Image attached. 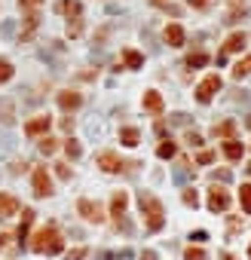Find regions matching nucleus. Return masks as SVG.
I'll return each mask as SVG.
<instances>
[{
  "label": "nucleus",
  "mask_w": 251,
  "mask_h": 260,
  "mask_svg": "<svg viewBox=\"0 0 251 260\" xmlns=\"http://www.w3.org/2000/svg\"><path fill=\"white\" fill-rule=\"evenodd\" d=\"M62 248H64V242H62V236L55 227H43V230L34 233V239H31V251H37V254H59Z\"/></svg>",
  "instance_id": "obj_1"
},
{
  "label": "nucleus",
  "mask_w": 251,
  "mask_h": 260,
  "mask_svg": "<svg viewBox=\"0 0 251 260\" xmlns=\"http://www.w3.org/2000/svg\"><path fill=\"white\" fill-rule=\"evenodd\" d=\"M138 205H141V214L147 218V230L156 233V230H163V223H166V211L163 205H159V199H153L150 193H138Z\"/></svg>",
  "instance_id": "obj_2"
},
{
  "label": "nucleus",
  "mask_w": 251,
  "mask_h": 260,
  "mask_svg": "<svg viewBox=\"0 0 251 260\" xmlns=\"http://www.w3.org/2000/svg\"><path fill=\"white\" fill-rule=\"evenodd\" d=\"M221 86H224V83H221V77H218V74L205 77V80L196 86V101H199V104H209V101L221 92Z\"/></svg>",
  "instance_id": "obj_3"
},
{
  "label": "nucleus",
  "mask_w": 251,
  "mask_h": 260,
  "mask_svg": "<svg viewBox=\"0 0 251 260\" xmlns=\"http://www.w3.org/2000/svg\"><path fill=\"white\" fill-rule=\"evenodd\" d=\"M31 184H34V196H37V199H46L52 193V180L46 175V168H37L34 178H31Z\"/></svg>",
  "instance_id": "obj_4"
},
{
  "label": "nucleus",
  "mask_w": 251,
  "mask_h": 260,
  "mask_svg": "<svg viewBox=\"0 0 251 260\" xmlns=\"http://www.w3.org/2000/svg\"><path fill=\"white\" fill-rule=\"evenodd\" d=\"M227 208H230V196H227V190H224V187L214 184V187L209 190V211L218 214V211H227Z\"/></svg>",
  "instance_id": "obj_5"
},
{
  "label": "nucleus",
  "mask_w": 251,
  "mask_h": 260,
  "mask_svg": "<svg viewBox=\"0 0 251 260\" xmlns=\"http://www.w3.org/2000/svg\"><path fill=\"white\" fill-rule=\"evenodd\" d=\"M77 211L83 214L86 220H92V223H101V220H105V211H101V205H98V202H92V199H80V202H77Z\"/></svg>",
  "instance_id": "obj_6"
},
{
  "label": "nucleus",
  "mask_w": 251,
  "mask_h": 260,
  "mask_svg": "<svg viewBox=\"0 0 251 260\" xmlns=\"http://www.w3.org/2000/svg\"><path fill=\"white\" fill-rule=\"evenodd\" d=\"M98 165L105 168L107 175H117V172H126V165L129 162H123L117 153H110V150H105V153H98Z\"/></svg>",
  "instance_id": "obj_7"
},
{
  "label": "nucleus",
  "mask_w": 251,
  "mask_h": 260,
  "mask_svg": "<svg viewBox=\"0 0 251 260\" xmlns=\"http://www.w3.org/2000/svg\"><path fill=\"white\" fill-rule=\"evenodd\" d=\"M49 126H52V117L49 114L46 117H34L28 126H25V135H28V138H37V135H46Z\"/></svg>",
  "instance_id": "obj_8"
},
{
  "label": "nucleus",
  "mask_w": 251,
  "mask_h": 260,
  "mask_svg": "<svg viewBox=\"0 0 251 260\" xmlns=\"http://www.w3.org/2000/svg\"><path fill=\"white\" fill-rule=\"evenodd\" d=\"M80 104H83V98H80V92H74V89H64V92H59V107H62V110H77Z\"/></svg>",
  "instance_id": "obj_9"
},
{
  "label": "nucleus",
  "mask_w": 251,
  "mask_h": 260,
  "mask_svg": "<svg viewBox=\"0 0 251 260\" xmlns=\"http://www.w3.org/2000/svg\"><path fill=\"white\" fill-rule=\"evenodd\" d=\"M163 40L168 43V46H184V28H181V25H168L166 31H163Z\"/></svg>",
  "instance_id": "obj_10"
},
{
  "label": "nucleus",
  "mask_w": 251,
  "mask_h": 260,
  "mask_svg": "<svg viewBox=\"0 0 251 260\" xmlns=\"http://www.w3.org/2000/svg\"><path fill=\"white\" fill-rule=\"evenodd\" d=\"M0 122L3 126H13L16 122V101L13 98H0Z\"/></svg>",
  "instance_id": "obj_11"
},
{
  "label": "nucleus",
  "mask_w": 251,
  "mask_h": 260,
  "mask_svg": "<svg viewBox=\"0 0 251 260\" xmlns=\"http://www.w3.org/2000/svg\"><path fill=\"white\" fill-rule=\"evenodd\" d=\"M163 95H159V92H153V89H150V92H144V110H150V114L153 117H159V114H163Z\"/></svg>",
  "instance_id": "obj_12"
},
{
  "label": "nucleus",
  "mask_w": 251,
  "mask_h": 260,
  "mask_svg": "<svg viewBox=\"0 0 251 260\" xmlns=\"http://www.w3.org/2000/svg\"><path fill=\"white\" fill-rule=\"evenodd\" d=\"M19 199L16 196H6V193H0V218H13V214H19Z\"/></svg>",
  "instance_id": "obj_13"
},
{
  "label": "nucleus",
  "mask_w": 251,
  "mask_h": 260,
  "mask_svg": "<svg viewBox=\"0 0 251 260\" xmlns=\"http://www.w3.org/2000/svg\"><path fill=\"white\" fill-rule=\"evenodd\" d=\"M126 205H129V196H126L123 190H120V193H113V199H110V211H113V218H123V214H126Z\"/></svg>",
  "instance_id": "obj_14"
},
{
  "label": "nucleus",
  "mask_w": 251,
  "mask_h": 260,
  "mask_svg": "<svg viewBox=\"0 0 251 260\" xmlns=\"http://www.w3.org/2000/svg\"><path fill=\"white\" fill-rule=\"evenodd\" d=\"M242 46H245V34H242V31H236V34H230V37H227L224 52H242Z\"/></svg>",
  "instance_id": "obj_15"
},
{
  "label": "nucleus",
  "mask_w": 251,
  "mask_h": 260,
  "mask_svg": "<svg viewBox=\"0 0 251 260\" xmlns=\"http://www.w3.org/2000/svg\"><path fill=\"white\" fill-rule=\"evenodd\" d=\"M55 9H59L62 16H74V19L83 13V6H80L77 0H59V3H55Z\"/></svg>",
  "instance_id": "obj_16"
},
{
  "label": "nucleus",
  "mask_w": 251,
  "mask_h": 260,
  "mask_svg": "<svg viewBox=\"0 0 251 260\" xmlns=\"http://www.w3.org/2000/svg\"><path fill=\"white\" fill-rule=\"evenodd\" d=\"M123 64L135 71V67H141V64H144V55H141L138 49H123Z\"/></svg>",
  "instance_id": "obj_17"
},
{
  "label": "nucleus",
  "mask_w": 251,
  "mask_h": 260,
  "mask_svg": "<svg viewBox=\"0 0 251 260\" xmlns=\"http://www.w3.org/2000/svg\"><path fill=\"white\" fill-rule=\"evenodd\" d=\"M242 153H245V147H242V144H239L236 138L224 144V156H227V160H242Z\"/></svg>",
  "instance_id": "obj_18"
},
{
  "label": "nucleus",
  "mask_w": 251,
  "mask_h": 260,
  "mask_svg": "<svg viewBox=\"0 0 251 260\" xmlns=\"http://www.w3.org/2000/svg\"><path fill=\"white\" fill-rule=\"evenodd\" d=\"M120 141H123L126 147H135V144L141 141V132H138V129H132V126H126V129L120 132Z\"/></svg>",
  "instance_id": "obj_19"
},
{
  "label": "nucleus",
  "mask_w": 251,
  "mask_h": 260,
  "mask_svg": "<svg viewBox=\"0 0 251 260\" xmlns=\"http://www.w3.org/2000/svg\"><path fill=\"white\" fill-rule=\"evenodd\" d=\"M214 135H218V138H227V141H233L236 138V122H221V126H214Z\"/></svg>",
  "instance_id": "obj_20"
},
{
  "label": "nucleus",
  "mask_w": 251,
  "mask_h": 260,
  "mask_svg": "<svg viewBox=\"0 0 251 260\" xmlns=\"http://www.w3.org/2000/svg\"><path fill=\"white\" fill-rule=\"evenodd\" d=\"M248 74H251V55H245L239 64H233V77H236V80H242V77H248Z\"/></svg>",
  "instance_id": "obj_21"
},
{
  "label": "nucleus",
  "mask_w": 251,
  "mask_h": 260,
  "mask_svg": "<svg viewBox=\"0 0 251 260\" xmlns=\"http://www.w3.org/2000/svg\"><path fill=\"white\" fill-rule=\"evenodd\" d=\"M190 175H193V172H190L187 162H178V165H175V184H187Z\"/></svg>",
  "instance_id": "obj_22"
},
{
  "label": "nucleus",
  "mask_w": 251,
  "mask_h": 260,
  "mask_svg": "<svg viewBox=\"0 0 251 260\" xmlns=\"http://www.w3.org/2000/svg\"><path fill=\"white\" fill-rule=\"evenodd\" d=\"M239 202H242V211L251 214V184H242V190H239Z\"/></svg>",
  "instance_id": "obj_23"
},
{
  "label": "nucleus",
  "mask_w": 251,
  "mask_h": 260,
  "mask_svg": "<svg viewBox=\"0 0 251 260\" xmlns=\"http://www.w3.org/2000/svg\"><path fill=\"white\" fill-rule=\"evenodd\" d=\"M202 64H209V55H205L202 49H199V52H190L187 67H193V71H196V67H202Z\"/></svg>",
  "instance_id": "obj_24"
},
{
  "label": "nucleus",
  "mask_w": 251,
  "mask_h": 260,
  "mask_svg": "<svg viewBox=\"0 0 251 260\" xmlns=\"http://www.w3.org/2000/svg\"><path fill=\"white\" fill-rule=\"evenodd\" d=\"M37 21H40V16H37V13H28V16H25V34H21V40H28L31 34H34V28H37Z\"/></svg>",
  "instance_id": "obj_25"
},
{
  "label": "nucleus",
  "mask_w": 251,
  "mask_h": 260,
  "mask_svg": "<svg viewBox=\"0 0 251 260\" xmlns=\"http://www.w3.org/2000/svg\"><path fill=\"white\" fill-rule=\"evenodd\" d=\"M64 153H67V160H80V153H83V150H80V144L71 138V141H64Z\"/></svg>",
  "instance_id": "obj_26"
},
{
  "label": "nucleus",
  "mask_w": 251,
  "mask_h": 260,
  "mask_svg": "<svg viewBox=\"0 0 251 260\" xmlns=\"http://www.w3.org/2000/svg\"><path fill=\"white\" fill-rule=\"evenodd\" d=\"M0 37H16V19L0 21Z\"/></svg>",
  "instance_id": "obj_27"
},
{
  "label": "nucleus",
  "mask_w": 251,
  "mask_h": 260,
  "mask_svg": "<svg viewBox=\"0 0 251 260\" xmlns=\"http://www.w3.org/2000/svg\"><path fill=\"white\" fill-rule=\"evenodd\" d=\"M83 34V19H74V21H67V37H80Z\"/></svg>",
  "instance_id": "obj_28"
},
{
  "label": "nucleus",
  "mask_w": 251,
  "mask_h": 260,
  "mask_svg": "<svg viewBox=\"0 0 251 260\" xmlns=\"http://www.w3.org/2000/svg\"><path fill=\"white\" fill-rule=\"evenodd\" d=\"M9 77H13V64H9V59H0V83H6Z\"/></svg>",
  "instance_id": "obj_29"
},
{
  "label": "nucleus",
  "mask_w": 251,
  "mask_h": 260,
  "mask_svg": "<svg viewBox=\"0 0 251 260\" xmlns=\"http://www.w3.org/2000/svg\"><path fill=\"white\" fill-rule=\"evenodd\" d=\"M159 156H163V160H172V156H175V144L172 141H163V144H159V150H156Z\"/></svg>",
  "instance_id": "obj_30"
},
{
  "label": "nucleus",
  "mask_w": 251,
  "mask_h": 260,
  "mask_svg": "<svg viewBox=\"0 0 251 260\" xmlns=\"http://www.w3.org/2000/svg\"><path fill=\"white\" fill-rule=\"evenodd\" d=\"M184 260H209V257H205V251H202V248H187V251H184Z\"/></svg>",
  "instance_id": "obj_31"
},
{
  "label": "nucleus",
  "mask_w": 251,
  "mask_h": 260,
  "mask_svg": "<svg viewBox=\"0 0 251 260\" xmlns=\"http://www.w3.org/2000/svg\"><path fill=\"white\" fill-rule=\"evenodd\" d=\"M184 205H190V208H196V205H199L196 190H184Z\"/></svg>",
  "instance_id": "obj_32"
},
{
  "label": "nucleus",
  "mask_w": 251,
  "mask_h": 260,
  "mask_svg": "<svg viewBox=\"0 0 251 260\" xmlns=\"http://www.w3.org/2000/svg\"><path fill=\"white\" fill-rule=\"evenodd\" d=\"M40 153H46V156L55 153V141H52V138H43V141H40Z\"/></svg>",
  "instance_id": "obj_33"
},
{
  "label": "nucleus",
  "mask_w": 251,
  "mask_h": 260,
  "mask_svg": "<svg viewBox=\"0 0 251 260\" xmlns=\"http://www.w3.org/2000/svg\"><path fill=\"white\" fill-rule=\"evenodd\" d=\"M211 178H214V180H221V184H227V180L233 178V172H230V168H221V172H214Z\"/></svg>",
  "instance_id": "obj_34"
},
{
  "label": "nucleus",
  "mask_w": 251,
  "mask_h": 260,
  "mask_svg": "<svg viewBox=\"0 0 251 260\" xmlns=\"http://www.w3.org/2000/svg\"><path fill=\"white\" fill-rule=\"evenodd\" d=\"M13 138H9V135H0V153H6V150H13Z\"/></svg>",
  "instance_id": "obj_35"
},
{
  "label": "nucleus",
  "mask_w": 251,
  "mask_h": 260,
  "mask_svg": "<svg viewBox=\"0 0 251 260\" xmlns=\"http://www.w3.org/2000/svg\"><path fill=\"white\" fill-rule=\"evenodd\" d=\"M187 144H190V147H202V135H196V132H187Z\"/></svg>",
  "instance_id": "obj_36"
},
{
  "label": "nucleus",
  "mask_w": 251,
  "mask_h": 260,
  "mask_svg": "<svg viewBox=\"0 0 251 260\" xmlns=\"http://www.w3.org/2000/svg\"><path fill=\"white\" fill-rule=\"evenodd\" d=\"M86 254H89V251H86V248H74V251H71V254H67V260H83Z\"/></svg>",
  "instance_id": "obj_37"
},
{
  "label": "nucleus",
  "mask_w": 251,
  "mask_h": 260,
  "mask_svg": "<svg viewBox=\"0 0 251 260\" xmlns=\"http://www.w3.org/2000/svg\"><path fill=\"white\" fill-rule=\"evenodd\" d=\"M172 122H175V126H187L190 117H187V114H172Z\"/></svg>",
  "instance_id": "obj_38"
},
{
  "label": "nucleus",
  "mask_w": 251,
  "mask_h": 260,
  "mask_svg": "<svg viewBox=\"0 0 251 260\" xmlns=\"http://www.w3.org/2000/svg\"><path fill=\"white\" fill-rule=\"evenodd\" d=\"M211 160H214V153H211V150H202V153H199V165H209Z\"/></svg>",
  "instance_id": "obj_39"
},
{
  "label": "nucleus",
  "mask_w": 251,
  "mask_h": 260,
  "mask_svg": "<svg viewBox=\"0 0 251 260\" xmlns=\"http://www.w3.org/2000/svg\"><path fill=\"white\" fill-rule=\"evenodd\" d=\"M190 239H193V242H196V245H199V242H205V239H209V233H205V230H196V233H193V236H190Z\"/></svg>",
  "instance_id": "obj_40"
},
{
  "label": "nucleus",
  "mask_w": 251,
  "mask_h": 260,
  "mask_svg": "<svg viewBox=\"0 0 251 260\" xmlns=\"http://www.w3.org/2000/svg\"><path fill=\"white\" fill-rule=\"evenodd\" d=\"M55 172H59V178H62V180H71V168H67V165H59Z\"/></svg>",
  "instance_id": "obj_41"
},
{
  "label": "nucleus",
  "mask_w": 251,
  "mask_h": 260,
  "mask_svg": "<svg viewBox=\"0 0 251 260\" xmlns=\"http://www.w3.org/2000/svg\"><path fill=\"white\" fill-rule=\"evenodd\" d=\"M43 0H19V6H25V9H34V6H40Z\"/></svg>",
  "instance_id": "obj_42"
},
{
  "label": "nucleus",
  "mask_w": 251,
  "mask_h": 260,
  "mask_svg": "<svg viewBox=\"0 0 251 260\" xmlns=\"http://www.w3.org/2000/svg\"><path fill=\"white\" fill-rule=\"evenodd\" d=\"M138 260H159V257H156V251H150V248H147V251H141Z\"/></svg>",
  "instance_id": "obj_43"
},
{
  "label": "nucleus",
  "mask_w": 251,
  "mask_h": 260,
  "mask_svg": "<svg viewBox=\"0 0 251 260\" xmlns=\"http://www.w3.org/2000/svg\"><path fill=\"white\" fill-rule=\"evenodd\" d=\"M117 260H132V251H129V248H123V251L117 254Z\"/></svg>",
  "instance_id": "obj_44"
},
{
  "label": "nucleus",
  "mask_w": 251,
  "mask_h": 260,
  "mask_svg": "<svg viewBox=\"0 0 251 260\" xmlns=\"http://www.w3.org/2000/svg\"><path fill=\"white\" fill-rule=\"evenodd\" d=\"M13 175H19V172H25V162H13V168H9Z\"/></svg>",
  "instance_id": "obj_45"
},
{
  "label": "nucleus",
  "mask_w": 251,
  "mask_h": 260,
  "mask_svg": "<svg viewBox=\"0 0 251 260\" xmlns=\"http://www.w3.org/2000/svg\"><path fill=\"white\" fill-rule=\"evenodd\" d=\"M187 3H193V6H205V0H187Z\"/></svg>",
  "instance_id": "obj_46"
},
{
  "label": "nucleus",
  "mask_w": 251,
  "mask_h": 260,
  "mask_svg": "<svg viewBox=\"0 0 251 260\" xmlns=\"http://www.w3.org/2000/svg\"><path fill=\"white\" fill-rule=\"evenodd\" d=\"M3 242H6V236H3V233H0V248H3Z\"/></svg>",
  "instance_id": "obj_47"
},
{
  "label": "nucleus",
  "mask_w": 251,
  "mask_h": 260,
  "mask_svg": "<svg viewBox=\"0 0 251 260\" xmlns=\"http://www.w3.org/2000/svg\"><path fill=\"white\" fill-rule=\"evenodd\" d=\"M224 260H233V257H230V254H224Z\"/></svg>",
  "instance_id": "obj_48"
},
{
  "label": "nucleus",
  "mask_w": 251,
  "mask_h": 260,
  "mask_svg": "<svg viewBox=\"0 0 251 260\" xmlns=\"http://www.w3.org/2000/svg\"><path fill=\"white\" fill-rule=\"evenodd\" d=\"M153 3H163V0H153Z\"/></svg>",
  "instance_id": "obj_49"
},
{
  "label": "nucleus",
  "mask_w": 251,
  "mask_h": 260,
  "mask_svg": "<svg viewBox=\"0 0 251 260\" xmlns=\"http://www.w3.org/2000/svg\"><path fill=\"white\" fill-rule=\"evenodd\" d=\"M248 257H251V248H248Z\"/></svg>",
  "instance_id": "obj_50"
},
{
  "label": "nucleus",
  "mask_w": 251,
  "mask_h": 260,
  "mask_svg": "<svg viewBox=\"0 0 251 260\" xmlns=\"http://www.w3.org/2000/svg\"><path fill=\"white\" fill-rule=\"evenodd\" d=\"M248 172H251V165H248Z\"/></svg>",
  "instance_id": "obj_51"
}]
</instances>
